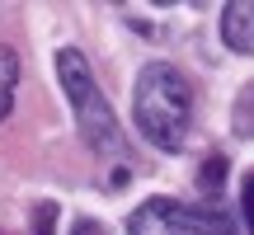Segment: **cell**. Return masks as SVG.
<instances>
[{
  "label": "cell",
  "instance_id": "obj_1",
  "mask_svg": "<svg viewBox=\"0 0 254 235\" xmlns=\"http://www.w3.org/2000/svg\"><path fill=\"white\" fill-rule=\"evenodd\" d=\"M132 118L136 132L160 151H184L189 141V122H193V90L184 80L179 66L170 61H151L136 75L132 90Z\"/></svg>",
  "mask_w": 254,
  "mask_h": 235
},
{
  "label": "cell",
  "instance_id": "obj_2",
  "mask_svg": "<svg viewBox=\"0 0 254 235\" xmlns=\"http://www.w3.org/2000/svg\"><path fill=\"white\" fill-rule=\"evenodd\" d=\"M57 75H62V90H66V99H71V109H75V127H80L85 146H90L94 155H109V160L123 155L118 113L109 109L104 90L94 85V71H90L80 47H62V52H57Z\"/></svg>",
  "mask_w": 254,
  "mask_h": 235
},
{
  "label": "cell",
  "instance_id": "obj_3",
  "mask_svg": "<svg viewBox=\"0 0 254 235\" xmlns=\"http://www.w3.org/2000/svg\"><path fill=\"white\" fill-rule=\"evenodd\" d=\"M127 235H236L226 212L189 207L174 198H151L127 217Z\"/></svg>",
  "mask_w": 254,
  "mask_h": 235
},
{
  "label": "cell",
  "instance_id": "obj_4",
  "mask_svg": "<svg viewBox=\"0 0 254 235\" xmlns=\"http://www.w3.org/2000/svg\"><path fill=\"white\" fill-rule=\"evenodd\" d=\"M221 43L231 52L254 57V0H231L221 9Z\"/></svg>",
  "mask_w": 254,
  "mask_h": 235
},
{
  "label": "cell",
  "instance_id": "obj_5",
  "mask_svg": "<svg viewBox=\"0 0 254 235\" xmlns=\"http://www.w3.org/2000/svg\"><path fill=\"white\" fill-rule=\"evenodd\" d=\"M14 85H19V57L14 47H0V122L14 109Z\"/></svg>",
  "mask_w": 254,
  "mask_h": 235
},
{
  "label": "cell",
  "instance_id": "obj_6",
  "mask_svg": "<svg viewBox=\"0 0 254 235\" xmlns=\"http://www.w3.org/2000/svg\"><path fill=\"white\" fill-rule=\"evenodd\" d=\"M240 207H245V226H250V235H254V174L245 179V188H240Z\"/></svg>",
  "mask_w": 254,
  "mask_h": 235
},
{
  "label": "cell",
  "instance_id": "obj_7",
  "mask_svg": "<svg viewBox=\"0 0 254 235\" xmlns=\"http://www.w3.org/2000/svg\"><path fill=\"white\" fill-rule=\"evenodd\" d=\"M240 132H250V136H254V90L240 99Z\"/></svg>",
  "mask_w": 254,
  "mask_h": 235
},
{
  "label": "cell",
  "instance_id": "obj_8",
  "mask_svg": "<svg viewBox=\"0 0 254 235\" xmlns=\"http://www.w3.org/2000/svg\"><path fill=\"white\" fill-rule=\"evenodd\" d=\"M71 235H109V231H104V221H94V217H80V221L71 226Z\"/></svg>",
  "mask_w": 254,
  "mask_h": 235
}]
</instances>
